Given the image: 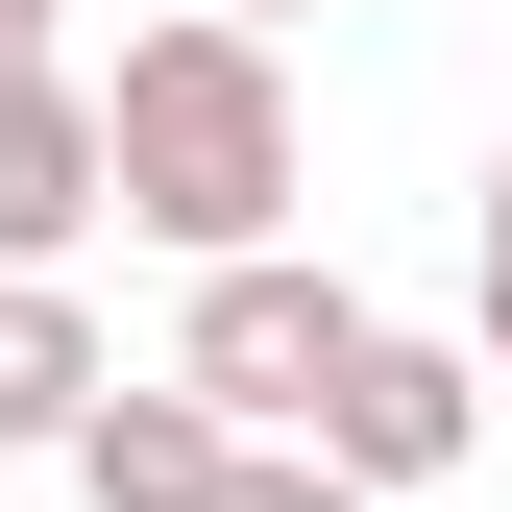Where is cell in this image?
I'll return each mask as SVG.
<instances>
[{
  "label": "cell",
  "mask_w": 512,
  "mask_h": 512,
  "mask_svg": "<svg viewBox=\"0 0 512 512\" xmlns=\"http://www.w3.org/2000/svg\"><path fill=\"white\" fill-rule=\"evenodd\" d=\"M464 342H488V391H512V171H488V317H464Z\"/></svg>",
  "instance_id": "obj_8"
},
{
  "label": "cell",
  "mask_w": 512,
  "mask_h": 512,
  "mask_svg": "<svg viewBox=\"0 0 512 512\" xmlns=\"http://www.w3.org/2000/svg\"><path fill=\"white\" fill-rule=\"evenodd\" d=\"M244 25H293V0H244Z\"/></svg>",
  "instance_id": "obj_10"
},
{
  "label": "cell",
  "mask_w": 512,
  "mask_h": 512,
  "mask_svg": "<svg viewBox=\"0 0 512 512\" xmlns=\"http://www.w3.org/2000/svg\"><path fill=\"white\" fill-rule=\"evenodd\" d=\"M122 220V147H98V74H0V269H74Z\"/></svg>",
  "instance_id": "obj_5"
},
{
  "label": "cell",
  "mask_w": 512,
  "mask_h": 512,
  "mask_svg": "<svg viewBox=\"0 0 512 512\" xmlns=\"http://www.w3.org/2000/svg\"><path fill=\"white\" fill-rule=\"evenodd\" d=\"M98 391H122V342L74 317V269H0V464H49Z\"/></svg>",
  "instance_id": "obj_6"
},
{
  "label": "cell",
  "mask_w": 512,
  "mask_h": 512,
  "mask_svg": "<svg viewBox=\"0 0 512 512\" xmlns=\"http://www.w3.org/2000/svg\"><path fill=\"white\" fill-rule=\"evenodd\" d=\"M49 464H74V512H220L244 488V415L196 391V366H147V391H98Z\"/></svg>",
  "instance_id": "obj_4"
},
{
  "label": "cell",
  "mask_w": 512,
  "mask_h": 512,
  "mask_svg": "<svg viewBox=\"0 0 512 512\" xmlns=\"http://www.w3.org/2000/svg\"><path fill=\"white\" fill-rule=\"evenodd\" d=\"M464 439H488V342L366 317V342H342V391H317V464H342V488H439Z\"/></svg>",
  "instance_id": "obj_3"
},
{
  "label": "cell",
  "mask_w": 512,
  "mask_h": 512,
  "mask_svg": "<svg viewBox=\"0 0 512 512\" xmlns=\"http://www.w3.org/2000/svg\"><path fill=\"white\" fill-rule=\"evenodd\" d=\"M342 342H366V293L317 269V244H220L196 317H171V366L244 415V439H317V391H342Z\"/></svg>",
  "instance_id": "obj_2"
},
{
  "label": "cell",
  "mask_w": 512,
  "mask_h": 512,
  "mask_svg": "<svg viewBox=\"0 0 512 512\" xmlns=\"http://www.w3.org/2000/svg\"><path fill=\"white\" fill-rule=\"evenodd\" d=\"M0 74H49V0H0Z\"/></svg>",
  "instance_id": "obj_9"
},
{
  "label": "cell",
  "mask_w": 512,
  "mask_h": 512,
  "mask_svg": "<svg viewBox=\"0 0 512 512\" xmlns=\"http://www.w3.org/2000/svg\"><path fill=\"white\" fill-rule=\"evenodd\" d=\"M98 147H122V220L171 244V269H220V244H293L317 196V122H293V49L244 25V0H196V25H147L98 74Z\"/></svg>",
  "instance_id": "obj_1"
},
{
  "label": "cell",
  "mask_w": 512,
  "mask_h": 512,
  "mask_svg": "<svg viewBox=\"0 0 512 512\" xmlns=\"http://www.w3.org/2000/svg\"><path fill=\"white\" fill-rule=\"evenodd\" d=\"M220 512H391V488H342L317 439H244V488H220Z\"/></svg>",
  "instance_id": "obj_7"
}]
</instances>
